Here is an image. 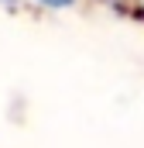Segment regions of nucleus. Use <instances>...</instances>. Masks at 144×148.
Segmentation results:
<instances>
[{"mask_svg": "<svg viewBox=\"0 0 144 148\" xmlns=\"http://www.w3.org/2000/svg\"><path fill=\"white\" fill-rule=\"evenodd\" d=\"M41 3H48V7H69L72 0H41Z\"/></svg>", "mask_w": 144, "mask_h": 148, "instance_id": "1", "label": "nucleus"}]
</instances>
